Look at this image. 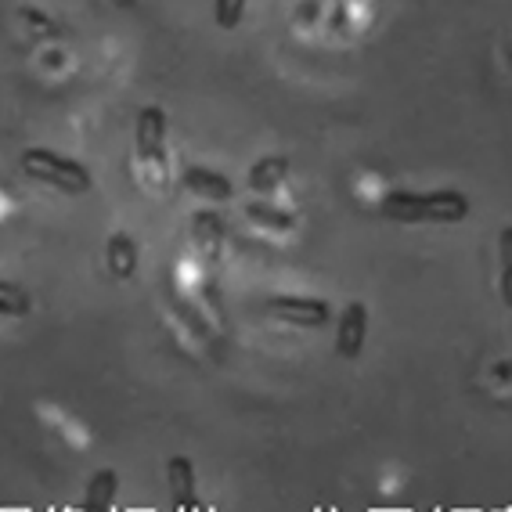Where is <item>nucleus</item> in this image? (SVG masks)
I'll list each match as a JSON object with an SVG mask.
<instances>
[{"instance_id": "5", "label": "nucleus", "mask_w": 512, "mask_h": 512, "mask_svg": "<svg viewBox=\"0 0 512 512\" xmlns=\"http://www.w3.org/2000/svg\"><path fill=\"white\" fill-rule=\"evenodd\" d=\"M368 343V307L361 300H350L336 318V354L343 361H357Z\"/></svg>"}, {"instance_id": "8", "label": "nucleus", "mask_w": 512, "mask_h": 512, "mask_svg": "<svg viewBox=\"0 0 512 512\" xmlns=\"http://www.w3.org/2000/svg\"><path fill=\"white\" fill-rule=\"evenodd\" d=\"M138 242L130 231H112L109 242H105V267L112 271L116 282H130V278L138 275Z\"/></svg>"}, {"instance_id": "1", "label": "nucleus", "mask_w": 512, "mask_h": 512, "mask_svg": "<svg viewBox=\"0 0 512 512\" xmlns=\"http://www.w3.org/2000/svg\"><path fill=\"white\" fill-rule=\"evenodd\" d=\"M379 213L394 224H462L473 213V202L458 188H437V192L394 188L383 195Z\"/></svg>"}, {"instance_id": "11", "label": "nucleus", "mask_w": 512, "mask_h": 512, "mask_svg": "<svg viewBox=\"0 0 512 512\" xmlns=\"http://www.w3.org/2000/svg\"><path fill=\"white\" fill-rule=\"evenodd\" d=\"M242 213L253 220L256 228H267V231H293L296 228V213L278 210V206H271V202H246Z\"/></svg>"}, {"instance_id": "7", "label": "nucleus", "mask_w": 512, "mask_h": 512, "mask_svg": "<svg viewBox=\"0 0 512 512\" xmlns=\"http://www.w3.org/2000/svg\"><path fill=\"white\" fill-rule=\"evenodd\" d=\"M181 181L188 192L199 195V199H206V202L235 199V184H231V177L220 174V170H210V166H188Z\"/></svg>"}, {"instance_id": "13", "label": "nucleus", "mask_w": 512, "mask_h": 512, "mask_svg": "<svg viewBox=\"0 0 512 512\" xmlns=\"http://www.w3.org/2000/svg\"><path fill=\"white\" fill-rule=\"evenodd\" d=\"M249 0H213V19H217L220 29H238L242 26V15H246Z\"/></svg>"}, {"instance_id": "6", "label": "nucleus", "mask_w": 512, "mask_h": 512, "mask_svg": "<svg viewBox=\"0 0 512 512\" xmlns=\"http://www.w3.org/2000/svg\"><path fill=\"white\" fill-rule=\"evenodd\" d=\"M166 480H170V505L177 512H199V491H195V462L188 455H170L166 462Z\"/></svg>"}, {"instance_id": "2", "label": "nucleus", "mask_w": 512, "mask_h": 512, "mask_svg": "<svg viewBox=\"0 0 512 512\" xmlns=\"http://www.w3.org/2000/svg\"><path fill=\"white\" fill-rule=\"evenodd\" d=\"M19 166L29 181H40V184H47V188H55V192H62V195H87L91 192V184H94L91 170H87L80 159L62 156V152L44 148V145L26 148V152L19 156Z\"/></svg>"}, {"instance_id": "12", "label": "nucleus", "mask_w": 512, "mask_h": 512, "mask_svg": "<svg viewBox=\"0 0 512 512\" xmlns=\"http://www.w3.org/2000/svg\"><path fill=\"white\" fill-rule=\"evenodd\" d=\"M33 314V296L22 285L0 278V318H29Z\"/></svg>"}, {"instance_id": "14", "label": "nucleus", "mask_w": 512, "mask_h": 512, "mask_svg": "<svg viewBox=\"0 0 512 512\" xmlns=\"http://www.w3.org/2000/svg\"><path fill=\"white\" fill-rule=\"evenodd\" d=\"M112 8H116V11H134V8H138V0H112Z\"/></svg>"}, {"instance_id": "10", "label": "nucleus", "mask_w": 512, "mask_h": 512, "mask_svg": "<svg viewBox=\"0 0 512 512\" xmlns=\"http://www.w3.org/2000/svg\"><path fill=\"white\" fill-rule=\"evenodd\" d=\"M119 491V473L116 469H98V473L87 480V491H83V512H109L116 502Z\"/></svg>"}, {"instance_id": "4", "label": "nucleus", "mask_w": 512, "mask_h": 512, "mask_svg": "<svg viewBox=\"0 0 512 512\" xmlns=\"http://www.w3.org/2000/svg\"><path fill=\"white\" fill-rule=\"evenodd\" d=\"M267 314L282 325H296V329H325L332 321L329 300H321V296H271Z\"/></svg>"}, {"instance_id": "9", "label": "nucleus", "mask_w": 512, "mask_h": 512, "mask_svg": "<svg viewBox=\"0 0 512 512\" xmlns=\"http://www.w3.org/2000/svg\"><path fill=\"white\" fill-rule=\"evenodd\" d=\"M285 177H289V159L285 156H264L249 166L246 188H253V192H260V195H271V192L282 188Z\"/></svg>"}, {"instance_id": "3", "label": "nucleus", "mask_w": 512, "mask_h": 512, "mask_svg": "<svg viewBox=\"0 0 512 512\" xmlns=\"http://www.w3.org/2000/svg\"><path fill=\"white\" fill-rule=\"evenodd\" d=\"M134 145L145 170L166 177V112L159 105H145L134 123Z\"/></svg>"}]
</instances>
